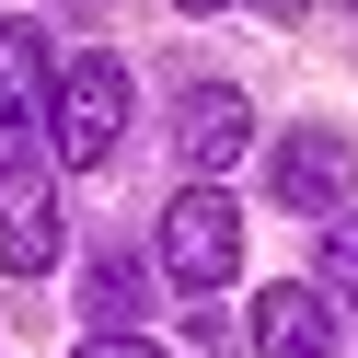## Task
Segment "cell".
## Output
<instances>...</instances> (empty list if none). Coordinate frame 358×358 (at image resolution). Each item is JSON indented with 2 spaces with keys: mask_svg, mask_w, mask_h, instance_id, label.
Returning <instances> with one entry per match:
<instances>
[{
  "mask_svg": "<svg viewBox=\"0 0 358 358\" xmlns=\"http://www.w3.org/2000/svg\"><path fill=\"white\" fill-rule=\"evenodd\" d=\"M231 266H243V208H231L220 185H185V196L162 208V278H173V289H220Z\"/></svg>",
  "mask_w": 358,
  "mask_h": 358,
  "instance_id": "obj_1",
  "label": "cell"
},
{
  "mask_svg": "<svg viewBox=\"0 0 358 358\" xmlns=\"http://www.w3.org/2000/svg\"><path fill=\"white\" fill-rule=\"evenodd\" d=\"M116 139H127V70L93 47L58 70V162H104Z\"/></svg>",
  "mask_w": 358,
  "mask_h": 358,
  "instance_id": "obj_2",
  "label": "cell"
},
{
  "mask_svg": "<svg viewBox=\"0 0 358 358\" xmlns=\"http://www.w3.org/2000/svg\"><path fill=\"white\" fill-rule=\"evenodd\" d=\"M0 266L12 278H47L58 266V185H47V162L0 173Z\"/></svg>",
  "mask_w": 358,
  "mask_h": 358,
  "instance_id": "obj_3",
  "label": "cell"
},
{
  "mask_svg": "<svg viewBox=\"0 0 358 358\" xmlns=\"http://www.w3.org/2000/svg\"><path fill=\"white\" fill-rule=\"evenodd\" d=\"M266 173H278V196H289V208H347V185H358V150H347V127H289Z\"/></svg>",
  "mask_w": 358,
  "mask_h": 358,
  "instance_id": "obj_4",
  "label": "cell"
},
{
  "mask_svg": "<svg viewBox=\"0 0 358 358\" xmlns=\"http://www.w3.org/2000/svg\"><path fill=\"white\" fill-rule=\"evenodd\" d=\"M243 139H255V104H243L231 81H196V93H185V116H173V150L196 162V185H208L220 162H243Z\"/></svg>",
  "mask_w": 358,
  "mask_h": 358,
  "instance_id": "obj_5",
  "label": "cell"
},
{
  "mask_svg": "<svg viewBox=\"0 0 358 358\" xmlns=\"http://www.w3.org/2000/svg\"><path fill=\"white\" fill-rule=\"evenodd\" d=\"M255 358H335L324 289H266V301H255Z\"/></svg>",
  "mask_w": 358,
  "mask_h": 358,
  "instance_id": "obj_6",
  "label": "cell"
},
{
  "mask_svg": "<svg viewBox=\"0 0 358 358\" xmlns=\"http://www.w3.org/2000/svg\"><path fill=\"white\" fill-rule=\"evenodd\" d=\"M35 93H47V35L0 24V150H12V162H24V139H35Z\"/></svg>",
  "mask_w": 358,
  "mask_h": 358,
  "instance_id": "obj_7",
  "label": "cell"
},
{
  "mask_svg": "<svg viewBox=\"0 0 358 358\" xmlns=\"http://www.w3.org/2000/svg\"><path fill=\"white\" fill-rule=\"evenodd\" d=\"M150 301V278L139 266H116V255H93V278H81V312H93V335H127V312Z\"/></svg>",
  "mask_w": 358,
  "mask_h": 358,
  "instance_id": "obj_8",
  "label": "cell"
},
{
  "mask_svg": "<svg viewBox=\"0 0 358 358\" xmlns=\"http://www.w3.org/2000/svg\"><path fill=\"white\" fill-rule=\"evenodd\" d=\"M324 289L358 312V208H335V231H324Z\"/></svg>",
  "mask_w": 358,
  "mask_h": 358,
  "instance_id": "obj_9",
  "label": "cell"
},
{
  "mask_svg": "<svg viewBox=\"0 0 358 358\" xmlns=\"http://www.w3.org/2000/svg\"><path fill=\"white\" fill-rule=\"evenodd\" d=\"M70 358H162L150 335H93V347H70Z\"/></svg>",
  "mask_w": 358,
  "mask_h": 358,
  "instance_id": "obj_10",
  "label": "cell"
},
{
  "mask_svg": "<svg viewBox=\"0 0 358 358\" xmlns=\"http://www.w3.org/2000/svg\"><path fill=\"white\" fill-rule=\"evenodd\" d=\"M255 12H278V24H289V12H301V0H255Z\"/></svg>",
  "mask_w": 358,
  "mask_h": 358,
  "instance_id": "obj_11",
  "label": "cell"
},
{
  "mask_svg": "<svg viewBox=\"0 0 358 358\" xmlns=\"http://www.w3.org/2000/svg\"><path fill=\"white\" fill-rule=\"evenodd\" d=\"M185 12H220V0H185Z\"/></svg>",
  "mask_w": 358,
  "mask_h": 358,
  "instance_id": "obj_12",
  "label": "cell"
}]
</instances>
